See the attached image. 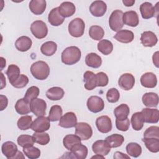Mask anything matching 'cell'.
I'll list each match as a JSON object with an SVG mask.
<instances>
[{
  "label": "cell",
  "mask_w": 159,
  "mask_h": 159,
  "mask_svg": "<svg viewBox=\"0 0 159 159\" xmlns=\"http://www.w3.org/2000/svg\"><path fill=\"white\" fill-rule=\"evenodd\" d=\"M84 88L87 90H93L97 87L96 74L91 71H86L83 75Z\"/></svg>",
  "instance_id": "cell-28"
},
{
  "label": "cell",
  "mask_w": 159,
  "mask_h": 159,
  "mask_svg": "<svg viewBox=\"0 0 159 159\" xmlns=\"http://www.w3.org/2000/svg\"><path fill=\"white\" fill-rule=\"evenodd\" d=\"M47 103L42 99L36 98L30 102V109L33 114L37 116H43L46 114Z\"/></svg>",
  "instance_id": "cell-9"
},
{
  "label": "cell",
  "mask_w": 159,
  "mask_h": 159,
  "mask_svg": "<svg viewBox=\"0 0 159 159\" xmlns=\"http://www.w3.org/2000/svg\"><path fill=\"white\" fill-rule=\"evenodd\" d=\"M96 125L98 130L103 134L109 132L112 129V121L107 116H101L96 120Z\"/></svg>",
  "instance_id": "cell-10"
},
{
  "label": "cell",
  "mask_w": 159,
  "mask_h": 159,
  "mask_svg": "<svg viewBox=\"0 0 159 159\" xmlns=\"http://www.w3.org/2000/svg\"><path fill=\"white\" fill-rule=\"evenodd\" d=\"M132 128L135 130H140L144 124V117L141 112H137L132 114L130 119Z\"/></svg>",
  "instance_id": "cell-32"
},
{
  "label": "cell",
  "mask_w": 159,
  "mask_h": 159,
  "mask_svg": "<svg viewBox=\"0 0 159 159\" xmlns=\"http://www.w3.org/2000/svg\"><path fill=\"white\" fill-rule=\"evenodd\" d=\"M30 73L35 79L44 80L50 74V68L46 62L41 60L37 61L31 65Z\"/></svg>",
  "instance_id": "cell-2"
},
{
  "label": "cell",
  "mask_w": 159,
  "mask_h": 159,
  "mask_svg": "<svg viewBox=\"0 0 159 159\" xmlns=\"http://www.w3.org/2000/svg\"><path fill=\"white\" fill-rule=\"evenodd\" d=\"M130 112L129 107L126 104H121L116 107L114 111L116 118L118 120H124L127 118Z\"/></svg>",
  "instance_id": "cell-33"
},
{
  "label": "cell",
  "mask_w": 159,
  "mask_h": 159,
  "mask_svg": "<svg viewBox=\"0 0 159 159\" xmlns=\"http://www.w3.org/2000/svg\"><path fill=\"white\" fill-rule=\"evenodd\" d=\"M47 2L45 0H32L29 2V9L35 15H40L45 10Z\"/></svg>",
  "instance_id": "cell-24"
},
{
  "label": "cell",
  "mask_w": 159,
  "mask_h": 159,
  "mask_svg": "<svg viewBox=\"0 0 159 159\" xmlns=\"http://www.w3.org/2000/svg\"><path fill=\"white\" fill-rule=\"evenodd\" d=\"M142 141L144 142L147 148L152 153H157L159 151V139L157 138H143Z\"/></svg>",
  "instance_id": "cell-38"
},
{
  "label": "cell",
  "mask_w": 159,
  "mask_h": 159,
  "mask_svg": "<svg viewBox=\"0 0 159 159\" xmlns=\"http://www.w3.org/2000/svg\"><path fill=\"white\" fill-rule=\"evenodd\" d=\"M140 11L143 19H148L155 16L156 9L152 3L145 2L140 5Z\"/></svg>",
  "instance_id": "cell-25"
},
{
  "label": "cell",
  "mask_w": 159,
  "mask_h": 159,
  "mask_svg": "<svg viewBox=\"0 0 159 159\" xmlns=\"http://www.w3.org/2000/svg\"><path fill=\"white\" fill-rule=\"evenodd\" d=\"M77 124V117L73 112H68L62 116L59 121V126L63 128H71Z\"/></svg>",
  "instance_id": "cell-11"
},
{
  "label": "cell",
  "mask_w": 159,
  "mask_h": 159,
  "mask_svg": "<svg viewBox=\"0 0 159 159\" xmlns=\"http://www.w3.org/2000/svg\"><path fill=\"white\" fill-rule=\"evenodd\" d=\"M1 70H2V69L6 66V60L3 57H1Z\"/></svg>",
  "instance_id": "cell-58"
},
{
  "label": "cell",
  "mask_w": 159,
  "mask_h": 159,
  "mask_svg": "<svg viewBox=\"0 0 159 159\" xmlns=\"http://www.w3.org/2000/svg\"><path fill=\"white\" fill-rule=\"evenodd\" d=\"M85 63L89 67L98 68L102 64V58L96 53H89L85 58Z\"/></svg>",
  "instance_id": "cell-30"
},
{
  "label": "cell",
  "mask_w": 159,
  "mask_h": 159,
  "mask_svg": "<svg viewBox=\"0 0 159 159\" xmlns=\"http://www.w3.org/2000/svg\"><path fill=\"white\" fill-rule=\"evenodd\" d=\"M114 38L119 42L129 43L132 42L134 39V34L129 30H120L116 34Z\"/></svg>",
  "instance_id": "cell-21"
},
{
  "label": "cell",
  "mask_w": 159,
  "mask_h": 159,
  "mask_svg": "<svg viewBox=\"0 0 159 159\" xmlns=\"http://www.w3.org/2000/svg\"><path fill=\"white\" fill-rule=\"evenodd\" d=\"M89 35L91 39L95 40H101L104 35V29L99 25H92L89 30Z\"/></svg>",
  "instance_id": "cell-41"
},
{
  "label": "cell",
  "mask_w": 159,
  "mask_h": 159,
  "mask_svg": "<svg viewBox=\"0 0 159 159\" xmlns=\"http://www.w3.org/2000/svg\"><path fill=\"white\" fill-rule=\"evenodd\" d=\"M79 143H81V139L76 135H73V134L66 135V136H65L63 140V143L64 147L68 150H70V151L73 147V146Z\"/></svg>",
  "instance_id": "cell-35"
},
{
  "label": "cell",
  "mask_w": 159,
  "mask_h": 159,
  "mask_svg": "<svg viewBox=\"0 0 159 159\" xmlns=\"http://www.w3.org/2000/svg\"><path fill=\"white\" fill-rule=\"evenodd\" d=\"M123 4L127 7L132 6L135 3V0H123Z\"/></svg>",
  "instance_id": "cell-56"
},
{
  "label": "cell",
  "mask_w": 159,
  "mask_h": 159,
  "mask_svg": "<svg viewBox=\"0 0 159 159\" xmlns=\"http://www.w3.org/2000/svg\"><path fill=\"white\" fill-rule=\"evenodd\" d=\"M140 42L144 47H152L157 44L158 38L154 32L152 31H145L141 34Z\"/></svg>",
  "instance_id": "cell-17"
},
{
  "label": "cell",
  "mask_w": 159,
  "mask_h": 159,
  "mask_svg": "<svg viewBox=\"0 0 159 159\" xmlns=\"http://www.w3.org/2000/svg\"><path fill=\"white\" fill-rule=\"evenodd\" d=\"M104 158V156H102V155H96V156L93 157L92 158Z\"/></svg>",
  "instance_id": "cell-60"
},
{
  "label": "cell",
  "mask_w": 159,
  "mask_h": 159,
  "mask_svg": "<svg viewBox=\"0 0 159 159\" xmlns=\"http://www.w3.org/2000/svg\"><path fill=\"white\" fill-rule=\"evenodd\" d=\"M142 113L144 121L147 123L155 124L157 123L159 120V111L157 109L144 108L141 111Z\"/></svg>",
  "instance_id": "cell-18"
},
{
  "label": "cell",
  "mask_w": 159,
  "mask_h": 159,
  "mask_svg": "<svg viewBox=\"0 0 159 159\" xmlns=\"http://www.w3.org/2000/svg\"><path fill=\"white\" fill-rule=\"evenodd\" d=\"M88 153V148L81 144V143H76L70 150V157L76 159H84L86 158Z\"/></svg>",
  "instance_id": "cell-13"
},
{
  "label": "cell",
  "mask_w": 159,
  "mask_h": 159,
  "mask_svg": "<svg viewBox=\"0 0 159 159\" xmlns=\"http://www.w3.org/2000/svg\"><path fill=\"white\" fill-rule=\"evenodd\" d=\"M65 18L60 14L58 7L52 9L48 14V22L53 26H59L63 24Z\"/></svg>",
  "instance_id": "cell-23"
},
{
  "label": "cell",
  "mask_w": 159,
  "mask_h": 159,
  "mask_svg": "<svg viewBox=\"0 0 159 159\" xmlns=\"http://www.w3.org/2000/svg\"><path fill=\"white\" fill-rule=\"evenodd\" d=\"M87 107L89 111L97 113L102 111L104 108V102L102 99L97 96H90L87 100Z\"/></svg>",
  "instance_id": "cell-8"
},
{
  "label": "cell",
  "mask_w": 159,
  "mask_h": 159,
  "mask_svg": "<svg viewBox=\"0 0 159 159\" xmlns=\"http://www.w3.org/2000/svg\"><path fill=\"white\" fill-rule=\"evenodd\" d=\"M14 158H24V156L23 155V154H22V153L21 152L18 151L17 153V154H16V156L14 157Z\"/></svg>",
  "instance_id": "cell-59"
},
{
  "label": "cell",
  "mask_w": 159,
  "mask_h": 159,
  "mask_svg": "<svg viewBox=\"0 0 159 159\" xmlns=\"http://www.w3.org/2000/svg\"><path fill=\"white\" fill-rule=\"evenodd\" d=\"M50 121L47 117L39 116L32 122L31 129L35 132H43L50 129Z\"/></svg>",
  "instance_id": "cell-7"
},
{
  "label": "cell",
  "mask_w": 159,
  "mask_h": 159,
  "mask_svg": "<svg viewBox=\"0 0 159 159\" xmlns=\"http://www.w3.org/2000/svg\"><path fill=\"white\" fill-rule=\"evenodd\" d=\"M120 98V93L119 91L114 88L109 89L106 93V99L108 102L111 103H115L117 102Z\"/></svg>",
  "instance_id": "cell-48"
},
{
  "label": "cell",
  "mask_w": 159,
  "mask_h": 159,
  "mask_svg": "<svg viewBox=\"0 0 159 159\" xmlns=\"http://www.w3.org/2000/svg\"><path fill=\"white\" fill-rule=\"evenodd\" d=\"M116 128L120 131L125 132L129 130L130 127V120L128 117L124 120L116 119Z\"/></svg>",
  "instance_id": "cell-52"
},
{
  "label": "cell",
  "mask_w": 159,
  "mask_h": 159,
  "mask_svg": "<svg viewBox=\"0 0 159 159\" xmlns=\"http://www.w3.org/2000/svg\"><path fill=\"white\" fill-rule=\"evenodd\" d=\"M107 11V5L102 1H94L89 6L91 14L95 17L103 16Z\"/></svg>",
  "instance_id": "cell-14"
},
{
  "label": "cell",
  "mask_w": 159,
  "mask_h": 159,
  "mask_svg": "<svg viewBox=\"0 0 159 159\" xmlns=\"http://www.w3.org/2000/svg\"><path fill=\"white\" fill-rule=\"evenodd\" d=\"M140 83L145 88H153L157 84V76L152 72L145 73L140 78Z\"/></svg>",
  "instance_id": "cell-19"
},
{
  "label": "cell",
  "mask_w": 159,
  "mask_h": 159,
  "mask_svg": "<svg viewBox=\"0 0 159 159\" xmlns=\"http://www.w3.org/2000/svg\"><path fill=\"white\" fill-rule=\"evenodd\" d=\"M40 90L37 86H32L29 88L24 95V98L29 102H31L32 100L36 99L39 95Z\"/></svg>",
  "instance_id": "cell-47"
},
{
  "label": "cell",
  "mask_w": 159,
  "mask_h": 159,
  "mask_svg": "<svg viewBox=\"0 0 159 159\" xmlns=\"http://www.w3.org/2000/svg\"><path fill=\"white\" fill-rule=\"evenodd\" d=\"M114 158H129L130 159L129 156L125 155L124 153L120 152H116L114 155Z\"/></svg>",
  "instance_id": "cell-54"
},
{
  "label": "cell",
  "mask_w": 159,
  "mask_h": 159,
  "mask_svg": "<svg viewBox=\"0 0 159 159\" xmlns=\"http://www.w3.org/2000/svg\"><path fill=\"white\" fill-rule=\"evenodd\" d=\"M1 150L3 155L8 159H14L18 150L17 145L11 141H7L1 146Z\"/></svg>",
  "instance_id": "cell-16"
},
{
  "label": "cell",
  "mask_w": 159,
  "mask_h": 159,
  "mask_svg": "<svg viewBox=\"0 0 159 159\" xmlns=\"http://www.w3.org/2000/svg\"><path fill=\"white\" fill-rule=\"evenodd\" d=\"M30 31L35 38L42 39L47 36L48 28L46 24L42 20H35L30 25Z\"/></svg>",
  "instance_id": "cell-5"
},
{
  "label": "cell",
  "mask_w": 159,
  "mask_h": 159,
  "mask_svg": "<svg viewBox=\"0 0 159 159\" xmlns=\"http://www.w3.org/2000/svg\"><path fill=\"white\" fill-rule=\"evenodd\" d=\"M65 94L64 90L58 86L50 88L46 92V96L51 101H58L63 98Z\"/></svg>",
  "instance_id": "cell-31"
},
{
  "label": "cell",
  "mask_w": 159,
  "mask_h": 159,
  "mask_svg": "<svg viewBox=\"0 0 159 159\" xmlns=\"http://www.w3.org/2000/svg\"><path fill=\"white\" fill-rule=\"evenodd\" d=\"M1 89H2L4 86H6V78L4 76V75L2 73H1Z\"/></svg>",
  "instance_id": "cell-57"
},
{
  "label": "cell",
  "mask_w": 159,
  "mask_h": 159,
  "mask_svg": "<svg viewBox=\"0 0 159 159\" xmlns=\"http://www.w3.org/2000/svg\"><path fill=\"white\" fill-rule=\"evenodd\" d=\"M81 52L80 48L76 46H70L66 48L61 53V61L67 65H72L80 61Z\"/></svg>",
  "instance_id": "cell-1"
},
{
  "label": "cell",
  "mask_w": 159,
  "mask_h": 159,
  "mask_svg": "<svg viewBox=\"0 0 159 159\" xmlns=\"http://www.w3.org/2000/svg\"><path fill=\"white\" fill-rule=\"evenodd\" d=\"M57 50V45L53 41H48L43 43L41 47L40 51L45 56L50 57L53 55Z\"/></svg>",
  "instance_id": "cell-34"
},
{
  "label": "cell",
  "mask_w": 159,
  "mask_h": 159,
  "mask_svg": "<svg viewBox=\"0 0 159 159\" xmlns=\"http://www.w3.org/2000/svg\"><path fill=\"white\" fill-rule=\"evenodd\" d=\"M62 113L63 111L61 107L58 105H54L51 107L48 117L52 122L60 120L62 116Z\"/></svg>",
  "instance_id": "cell-42"
},
{
  "label": "cell",
  "mask_w": 159,
  "mask_h": 159,
  "mask_svg": "<svg viewBox=\"0 0 159 159\" xmlns=\"http://www.w3.org/2000/svg\"><path fill=\"white\" fill-rule=\"evenodd\" d=\"M15 109L16 112L20 115H25L31 112L30 102L26 100L24 98L19 99L15 104Z\"/></svg>",
  "instance_id": "cell-29"
},
{
  "label": "cell",
  "mask_w": 159,
  "mask_h": 159,
  "mask_svg": "<svg viewBox=\"0 0 159 159\" xmlns=\"http://www.w3.org/2000/svg\"><path fill=\"white\" fill-rule=\"evenodd\" d=\"M6 75L11 84L16 81L20 76L19 68L14 64L10 65L6 71Z\"/></svg>",
  "instance_id": "cell-39"
},
{
  "label": "cell",
  "mask_w": 159,
  "mask_h": 159,
  "mask_svg": "<svg viewBox=\"0 0 159 159\" xmlns=\"http://www.w3.org/2000/svg\"><path fill=\"white\" fill-rule=\"evenodd\" d=\"M98 49L103 55H107L112 52L113 44L109 40H101L98 43Z\"/></svg>",
  "instance_id": "cell-36"
},
{
  "label": "cell",
  "mask_w": 159,
  "mask_h": 159,
  "mask_svg": "<svg viewBox=\"0 0 159 159\" xmlns=\"http://www.w3.org/2000/svg\"><path fill=\"white\" fill-rule=\"evenodd\" d=\"M127 153L132 157H139L142 153L141 146L135 142L129 143L125 147Z\"/></svg>",
  "instance_id": "cell-40"
},
{
  "label": "cell",
  "mask_w": 159,
  "mask_h": 159,
  "mask_svg": "<svg viewBox=\"0 0 159 159\" xmlns=\"http://www.w3.org/2000/svg\"><path fill=\"white\" fill-rule=\"evenodd\" d=\"M23 152L25 155L27 156L28 158L30 159H36L40 156V150L37 147L30 146L28 147L23 148Z\"/></svg>",
  "instance_id": "cell-46"
},
{
  "label": "cell",
  "mask_w": 159,
  "mask_h": 159,
  "mask_svg": "<svg viewBox=\"0 0 159 159\" xmlns=\"http://www.w3.org/2000/svg\"><path fill=\"white\" fill-rule=\"evenodd\" d=\"M143 104L148 107H155L158 104L159 98L157 93L150 92L145 93L142 98Z\"/></svg>",
  "instance_id": "cell-27"
},
{
  "label": "cell",
  "mask_w": 159,
  "mask_h": 159,
  "mask_svg": "<svg viewBox=\"0 0 159 159\" xmlns=\"http://www.w3.org/2000/svg\"><path fill=\"white\" fill-rule=\"evenodd\" d=\"M0 103H1V111H3L8 104V99L6 96L2 94L0 95Z\"/></svg>",
  "instance_id": "cell-53"
},
{
  "label": "cell",
  "mask_w": 159,
  "mask_h": 159,
  "mask_svg": "<svg viewBox=\"0 0 159 159\" xmlns=\"http://www.w3.org/2000/svg\"><path fill=\"white\" fill-rule=\"evenodd\" d=\"M118 84L121 89L129 91L135 84V78L130 73H124L120 76L118 80Z\"/></svg>",
  "instance_id": "cell-15"
},
{
  "label": "cell",
  "mask_w": 159,
  "mask_h": 159,
  "mask_svg": "<svg viewBox=\"0 0 159 159\" xmlns=\"http://www.w3.org/2000/svg\"><path fill=\"white\" fill-rule=\"evenodd\" d=\"M32 45V40L27 36H21L19 37L15 43L16 48L20 52H27Z\"/></svg>",
  "instance_id": "cell-26"
},
{
  "label": "cell",
  "mask_w": 159,
  "mask_h": 159,
  "mask_svg": "<svg viewBox=\"0 0 159 159\" xmlns=\"http://www.w3.org/2000/svg\"><path fill=\"white\" fill-rule=\"evenodd\" d=\"M158 52H156L153 55V57H152V59H153V62L154 63V65L157 67L158 68Z\"/></svg>",
  "instance_id": "cell-55"
},
{
  "label": "cell",
  "mask_w": 159,
  "mask_h": 159,
  "mask_svg": "<svg viewBox=\"0 0 159 159\" xmlns=\"http://www.w3.org/2000/svg\"><path fill=\"white\" fill-rule=\"evenodd\" d=\"M29 83V78L25 75H20L18 79L11 84L16 88H22L25 87Z\"/></svg>",
  "instance_id": "cell-51"
},
{
  "label": "cell",
  "mask_w": 159,
  "mask_h": 159,
  "mask_svg": "<svg viewBox=\"0 0 159 159\" xmlns=\"http://www.w3.org/2000/svg\"><path fill=\"white\" fill-rule=\"evenodd\" d=\"M75 134L83 140L89 139L93 135V130L86 122H79L75 125Z\"/></svg>",
  "instance_id": "cell-6"
},
{
  "label": "cell",
  "mask_w": 159,
  "mask_h": 159,
  "mask_svg": "<svg viewBox=\"0 0 159 159\" xmlns=\"http://www.w3.org/2000/svg\"><path fill=\"white\" fill-rule=\"evenodd\" d=\"M97 86L104 87L107 85L109 78L107 75L104 72H99L96 74Z\"/></svg>",
  "instance_id": "cell-50"
},
{
  "label": "cell",
  "mask_w": 159,
  "mask_h": 159,
  "mask_svg": "<svg viewBox=\"0 0 159 159\" xmlns=\"http://www.w3.org/2000/svg\"><path fill=\"white\" fill-rule=\"evenodd\" d=\"M34 140L35 143H37L41 145H45L50 142V136L45 132H35L33 135Z\"/></svg>",
  "instance_id": "cell-44"
},
{
  "label": "cell",
  "mask_w": 159,
  "mask_h": 159,
  "mask_svg": "<svg viewBox=\"0 0 159 159\" xmlns=\"http://www.w3.org/2000/svg\"><path fill=\"white\" fill-rule=\"evenodd\" d=\"M85 24L83 19L77 17L73 19L68 24V32L74 37H81L84 31Z\"/></svg>",
  "instance_id": "cell-3"
},
{
  "label": "cell",
  "mask_w": 159,
  "mask_h": 159,
  "mask_svg": "<svg viewBox=\"0 0 159 159\" xmlns=\"http://www.w3.org/2000/svg\"><path fill=\"white\" fill-rule=\"evenodd\" d=\"M122 16L123 12L119 9L115 10L111 13L109 19V25L111 30L118 32L123 27L124 22Z\"/></svg>",
  "instance_id": "cell-4"
},
{
  "label": "cell",
  "mask_w": 159,
  "mask_h": 159,
  "mask_svg": "<svg viewBox=\"0 0 159 159\" xmlns=\"http://www.w3.org/2000/svg\"><path fill=\"white\" fill-rule=\"evenodd\" d=\"M106 140L111 148H116L122 145L124 141V137L120 134H114L107 137Z\"/></svg>",
  "instance_id": "cell-37"
},
{
  "label": "cell",
  "mask_w": 159,
  "mask_h": 159,
  "mask_svg": "<svg viewBox=\"0 0 159 159\" xmlns=\"http://www.w3.org/2000/svg\"><path fill=\"white\" fill-rule=\"evenodd\" d=\"M111 148V146L106 140H97L94 142L92 145L93 151L96 155H99L104 157L110 152Z\"/></svg>",
  "instance_id": "cell-12"
},
{
  "label": "cell",
  "mask_w": 159,
  "mask_h": 159,
  "mask_svg": "<svg viewBox=\"0 0 159 159\" xmlns=\"http://www.w3.org/2000/svg\"><path fill=\"white\" fill-rule=\"evenodd\" d=\"M122 20L124 24L132 27H137L139 23V16L134 11H129L123 13Z\"/></svg>",
  "instance_id": "cell-20"
},
{
  "label": "cell",
  "mask_w": 159,
  "mask_h": 159,
  "mask_svg": "<svg viewBox=\"0 0 159 159\" xmlns=\"http://www.w3.org/2000/svg\"><path fill=\"white\" fill-rule=\"evenodd\" d=\"M32 124V117L31 116H24L20 117L17 121V125L19 129L26 130L31 128Z\"/></svg>",
  "instance_id": "cell-43"
},
{
  "label": "cell",
  "mask_w": 159,
  "mask_h": 159,
  "mask_svg": "<svg viewBox=\"0 0 159 159\" xmlns=\"http://www.w3.org/2000/svg\"><path fill=\"white\" fill-rule=\"evenodd\" d=\"M17 142L18 145L22 148L32 146L35 142L33 137L29 135H20L18 137Z\"/></svg>",
  "instance_id": "cell-45"
},
{
  "label": "cell",
  "mask_w": 159,
  "mask_h": 159,
  "mask_svg": "<svg viewBox=\"0 0 159 159\" xmlns=\"http://www.w3.org/2000/svg\"><path fill=\"white\" fill-rule=\"evenodd\" d=\"M58 11L64 18L69 17L75 14L76 7L74 4L71 2L65 1L60 5L58 7Z\"/></svg>",
  "instance_id": "cell-22"
},
{
  "label": "cell",
  "mask_w": 159,
  "mask_h": 159,
  "mask_svg": "<svg viewBox=\"0 0 159 159\" xmlns=\"http://www.w3.org/2000/svg\"><path fill=\"white\" fill-rule=\"evenodd\" d=\"M143 138L159 139V127L158 126H151L147 128L143 133Z\"/></svg>",
  "instance_id": "cell-49"
}]
</instances>
